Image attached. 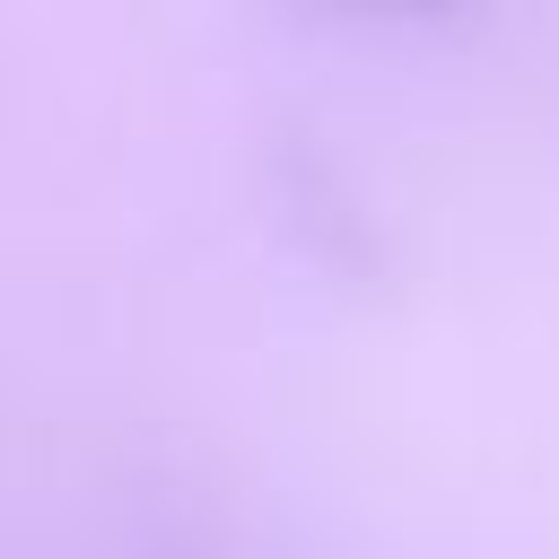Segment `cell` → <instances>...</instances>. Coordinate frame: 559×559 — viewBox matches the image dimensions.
<instances>
[{
	"instance_id": "6da1fadb",
	"label": "cell",
	"mask_w": 559,
	"mask_h": 559,
	"mask_svg": "<svg viewBox=\"0 0 559 559\" xmlns=\"http://www.w3.org/2000/svg\"><path fill=\"white\" fill-rule=\"evenodd\" d=\"M262 175H271V210H280L288 245H297L314 271L358 280V288L384 280V236L367 227L349 175H341L306 131H271V140H262Z\"/></svg>"
}]
</instances>
